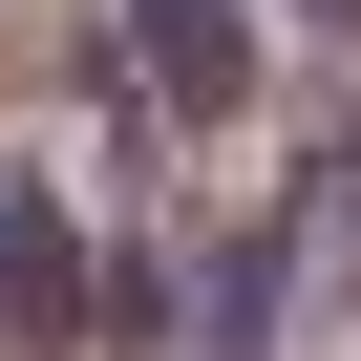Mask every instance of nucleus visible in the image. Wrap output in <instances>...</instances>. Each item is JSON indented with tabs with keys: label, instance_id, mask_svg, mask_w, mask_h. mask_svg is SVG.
Instances as JSON below:
<instances>
[{
	"label": "nucleus",
	"instance_id": "f257e3e1",
	"mask_svg": "<svg viewBox=\"0 0 361 361\" xmlns=\"http://www.w3.org/2000/svg\"><path fill=\"white\" fill-rule=\"evenodd\" d=\"M128 43H149V106L170 128H234V85H255V22L234 0H128Z\"/></svg>",
	"mask_w": 361,
	"mask_h": 361
},
{
	"label": "nucleus",
	"instance_id": "f03ea898",
	"mask_svg": "<svg viewBox=\"0 0 361 361\" xmlns=\"http://www.w3.org/2000/svg\"><path fill=\"white\" fill-rule=\"evenodd\" d=\"M319 22H361V0H319Z\"/></svg>",
	"mask_w": 361,
	"mask_h": 361
}]
</instances>
